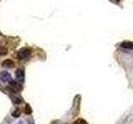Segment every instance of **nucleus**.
Instances as JSON below:
<instances>
[{"mask_svg": "<svg viewBox=\"0 0 133 124\" xmlns=\"http://www.w3.org/2000/svg\"><path fill=\"white\" fill-rule=\"evenodd\" d=\"M12 117H14V118H18L21 115V110L19 109H16L14 112H12Z\"/></svg>", "mask_w": 133, "mask_h": 124, "instance_id": "obj_7", "label": "nucleus"}, {"mask_svg": "<svg viewBox=\"0 0 133 124\" xmlns=\"http://www.w3.org/2000/svg\"><path fill=\"white\" fill-rule=\"evenodd\" d=\"M32 54V50L29 47H23L21 48L18 51V59L21 60H28L31 56Z\"/></svg>", "mask_w": 133, "mask_h": 124, "instance_id": "obj_1", "label": "nucleus"}, {"mask_svg": "<svg viewBox=\"0 0 133 124\" xmlns=\"http://www.w3.org/2000/svg\"><path fill=\"white\" fill-rule=\"evenodd\" d=\"M121 47L126 49L133 50V42H131V41H124L121 44Z\"/></svg>", "mask_w": 133, "mask_h": 124, "instance_id": "obj_5", "label": "nucleus"}, {"mask_svg": "<svg viewBox=\"0 0 133 124\" xmlns=\"http://www.w3.org/2000/svg\"><path fill=\"white\" fill-rule=\"evenodd\" d=\"M25 79V74H24V70L23 69H18L16 71V80L17 82L18 83H23Z\"/></svg>", "mask_w": 133, "mask_h": 124, "instance_id": "obj_2", "label": "nucleus"}, {"mask_svg": "<svg viewBox=\"0 0 133 124\" xmlns=\"http://www.w3.org/2000/svg\"><path fill=\"white\" fill-rule=\"evenodd\" d=\"M0 80L3 82L6 83V82H9L11 81V75L7 71H3L2 73H0Z\"/></svg>", "mask_w": 133, "mask_h": 124, "instance_id": "obj_3", "label": "nucleus"}, {"mask_svg": "<svg viewBox=\"0 0 133 124\" xmlns=\"http://www.w3.org/2000/svg\"><path fill=\"white\" fill-rule=\"evenodd\" d=\"M25 113L26 114H31L32 113V109L29 104H26L25 106Z\"/></svg>", "mask_w": 133, "mask_h": 124, "instance_id": "obj_8", "label": "nucleus"}, {"mask_svg": "<svg viewBox=\"0 0 133 124\" xmlns=\"http://www.w3.org/2000/svg\"><path fill=\"white\" fill-rule=\"evenodd\" d=\"M72 124H87V123H86V122L83 119L79 118V119L77 120V121H75Z\"/></svg>", "mask_w": 133, "mask_h": 124, "instance_id": "obj_9", "label": "nucleus"}, {"mask_svg": "<svg viewBox=\"0 0 133 124\" xmlns=\"http://www.w3.org/2000/svg\"><path fill=\"white\" fill-rule=\"evenodd\" d=\"M14 65H15L14 62L9 59L4 60L2 63V66L3 67H5V68H12V67H14Z\"/></svg>", "mask_w": 133, "mask_h": 124, "instance_id": "obj_4", "label": "nucleus"}, {"mask_svg": "<svg viewBox=\"0 0 133 124\" xmlns=\"http://www.w3.org/2000/svg\"><path fill=\"white\" fill-rule=\"evenodd\" d=\"M8 52V51L6 47H3V45H0V56H3L7 55Z\"/></svg>", "mask_w": 133, "mask_h": 124, "instance_id": "obj_6", "label": "nucleus"}]
</instances>
